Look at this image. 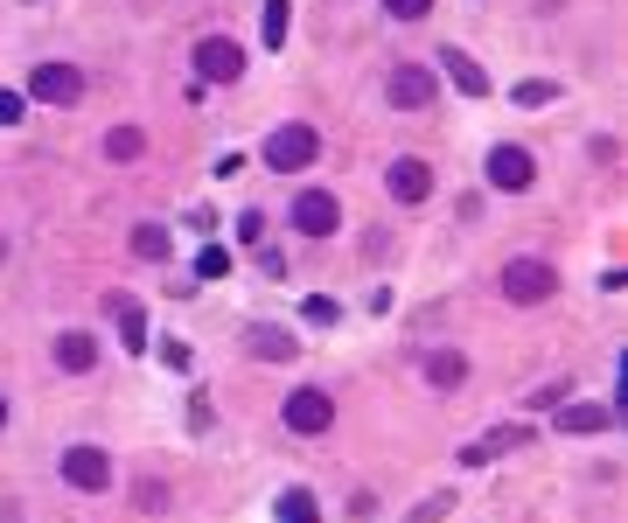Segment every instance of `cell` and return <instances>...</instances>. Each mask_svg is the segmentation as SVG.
Returning a JSON list of instances; mask_svg holds the SVG:
<instances>
[{"label":"cell","mask_w":628,"mask_h":523,"mask_svg":"<svg viewBox=\"0 0 628 523\" xmlns=\"http://www.w3.org/2000/svg\"><path fill=\"white\" fill-rule=\"evenodd\" d=\"M552 294H559V273L544 266V258H510V266H503V300L538 307V300H552Z\"/></svg>","instance_id":"cell-1"},{"label":"cell","mask_w":628,"mask_h":523,"mask_svg":"<svg viewBox=\"0 0 628 523\" xmlns=\"http://www.w3.org/2000/svg\"><path fill=\"white\" fill-rule=\"evenodd\" d=\"M245 77V49L230 36H203L196 42V85H238Z\"/></svg>","instance_id":"cell-2"},{"label":"cell","mask_w":628,"mask_h":523,"mask_svg":"<svg viewBox=\"0 0 628 523\" xmlns=\"http://www.w3.org/2000/svg\"><path fill=\"white\" fill-rule=\"evenodd\" d=\"M314 154H322V140H314V126H273V140H266V168H307Z\"/></svg>","instance_id":"cell-3"},{"label":"cell","mask_w":628,"mask_h":523,"mask_svg":"<svg viewBox=\"0 0 628 523\" xmlns=\"http://www.w3.org/2000/svg\"><path fill=\"white\" fill-rule=\"evenodd\" d=\"M63 482L98 495L105 482H112V461H105V447H63Z\"/></svg>","instance_id":"cell-4"},{"label":"cell","mask_w":628,"mask_h":523,"mask_svg":"<svg viewBox=\"0 0 628 523\" xmlns=\"http://www.w3.org/2000/svg\"><path fill=\"white\" fill-rule=\"evenodd\" d=\"M328 418H335V398H328V391H294V398H286V426H294V433H328Z\"/></svg>","instance_id":"cell-5"},{"label":"cell","mask_w":628,"mask_h":523,"mask_svg":"<svg viewBox=\"0 0 628 523\" xmlns=\"http://www.w3.org/2000/svg\"><path fill=\"white\" fill-rule=\"evenodd\" d=\"M384 189H391V203H426L433 196V168L426 161H391V175H384Z\"/></svg>","instance_id":"cell-6"},{"label":"cell","mask_w":628,"mask_h":523,"mask_svg":"<svg viewBox=\"0 0 628 523\" xmlns=\"http://www.w3.org/2000/svg\"><path fill=\"white\" fill-rule=\"evenodd\" d=\"M531 175L538 168H531V154H523V147H495L489 154V189H510L517 196V189H531Z\"/></svg>","instance_id":"cell-7"},{"label":"cell","mask_w":628,"mask_h":523,"mask_svg":"<svg viewBox=\"0 0 628 523\" xmlns=\"http://www.w3.org/2000/svg\"><path fill=\"white\" fill-rule=\"evenodd\" d=\"M391 105H405V112H426V105H433V70L399 63V70H391Z\"/></svg>","instance_id":"cell-8"},{"label":"cell","mask_w":628,"mask_h":523,"mask_svg":"<svg viewBox=\"0 0 628 523\" xmlns=\"http://www.w3.org/2000/svg\"><path fill=\"white\" fill-rule=\"evenodd\" d=\"M294 224L307 230V238H328V230L343 224V209H335V196H328V189H307V196L294 203Z\"/></svg>","instance_id":"cell-9"},{"label":"cell","mask_w":628,"mask_h":523,"mask_svg":"<svg viewBox=\"0 0 628 523\" xmlns=\"http://www.w3.org/2000/svg\"><path fill=\"white\" fill-rule=\"evenodd\" d=\"M29 91H36V98H42V105H70V98H77V91H85V77H77V70H70V63H42V70H36V77H29Z\"/></svg>","instance_id":"cell-10"},{"label":"cell","mask_w":628,"mask_h":523,"mask_svg":"<svg viewBox=\"0 0 628 523\" xmlns=\"http://www.w3.org/2000/svg\"><path fill=\"white\" fill-rule=\"evenodd\" d=\"M440 70H448V85H454V91H468V98H482V91H489L482 63L468 57V49H440Z\"/></svg>","instance_id":"cell-11"},{"label":"cell","mask_w":628,"mask_h":523,"mask_svg":"<svg viewBox=\"0 0 628 523\" xmlns=\"http://www.w3.org/2000/svg\"><path fill=\"white\" fill-rule=\"evenodd\" d=\"M523 440H531L523 426H495V433H482V440H475V447H461V461H468V467H482V461H495V454L523 447Z\"/></svg>","instance_id":"cell-12"},{"label":"cell","mask_w":628,"mask_h":523,"mask_svg":"<svg viewBox=\"0 0 628 523\" xmlns=\"http://www.w3.org/2000/svg\"><path fill=\"white\" fill-rule=\"evenodd\" d=\"M615 405H559V433H608Z\"/></svg>","instance_id":"cell-13"},{"label":"cell","mask_w":628,"mask_h":523,"mask_svg":"<svg viewBox=\"0 0 628 523\" xmlns=\"http://www.w3.org/2000/svg\"><path fill=\"white\" fill-rule=\"evenodd\" d=\"M105 314L119 322V343H126V349L147 343V335H140V300H134V294H105Z\"/></svg>","instance_id":"cell-14"},{"label":"cell","mask_w":628,"mask_h":523,"mask_svg":"<svg viewBox=\"0 0 628 523\" xmlns=\"http://www.w3.org/2000/svg\"><path fill=\"white\" fill-rule=\"evenodd\" d=\"M461 377H468V356H461V349H433V356H426V384L454 391Z\"/></svg>","instance_id":"cell-15"},{"label":"cell","mask_w":628,"mask_h":523,"mask_svg":"<svg viewBox=\"0 0 628 523\" xmlns=\"http://www.w3.org/2000/svg\"><path fill=\"white\" fill-rule=\"evenodd\" d=\"M57 363H63V371H91V363H98V343H91V335H57Z\"/></svg>","instance_id":"cell-16"},{"label":"cell","mask_w":628,"mask_h":523,"mask_svg":"<svg viewBox=\"0 0 628 523\" xmlns=\"http://www.w3.org/2000/svg\"><path fill=\"white\" fill-rule=\"evenodd\" d=\"M105 154H112V161H140L147 134H140V126H112V134H105Z\"/></svg>","instance_id":"cell-17"},{"label":"cell","mask_w":628,"mask_h":523,"mask_svg":"<svg viewBox=\"0 0 628 523\" xmlns=\"http://www.w3.org/2000/svg\"><path fill=\"white\" fill-rule=\"evenodd\" d=\"M252 349H258V356H294L301 343H294L286 328H252Z\"/></svg>","instance_id":"cell-18"},{"label":"cell","mask_w":628,"mask_h":523,"mask_svg":"<svg viewBox=\"0 0 628 523\" xmlns=\"http://www.w3.org/2000/svg\"><path fill=\"white\" fill-rule=\"evenodd\" d=\"M279 523H314V495L307 489H286L279 495Z\"/></svg>","instance_id":"cell-19"},{"label":"cell","mask_w":628,"mask_h":523,"mask_svg":"<svg viewBox=\"0 0 628 523\" xmlns=\"http://www.w3.org/2000/svg\"><path fill=\"white\" fill-rule=\"evenodd\" d=\"M134 251H140V258H168V230H161V224H140V230H134Z\"/></svg>","instance_id":"cell-20"},{"label":"cell","mask_w":628,"mask_h":523,"mask_svg":"<svg viewBox=\"0 0 628 523\" xmlns=\"http://www.w3.org/2000/svg\"><path fill=\"white\" fill-rule=\"evenodd\" d=\"M286 29H294V8H286V0H266V42L273 49L286 42Z\"/></svg>","instance_id":"cell-21"},{"label":"cell","mask_w":628,"mask_h":523,"mask_svg":"<svg viewBox=\"0 0 628 523\" xmlns=\"http://www.w3.org/2000/svg\"><path fill=\"white\" fill-rule=\"evenodd\" d=\"M230 273V251L224 245H203V258H196V279H224Z\"/></svg>","instance_id":"cell-22"},{"label":"cell","mask_w":628,"mask_h":523,"mask_svg":"<svg viewBox=\"0 0 628 523\" xmlns=\"http://www.w3.org/2000/svg\"><path fill=\"white\" fill-rule=\"evenodd\" d=\"M301 314H307V322H314V328H335V322H343V307H335L328 294H314V300H307Z\"/></svg>","instance_id":"cell-23"},{"label":"cell","mask_w":628,"mask_h":523,"mask_svg":"<svg viewBox=\"0 0 628 523\" xmlns=\"http://www.w3.org/2000/svg\"><path fill=\"white\" fill-rule=\"evenodd\" d=\"M510 98H517V105H552V98H559V85H544V77H531V85H517Z\"/></svg>","instance_id":"cell-24"},{"label":"cell","mask_w":628,"mask_h":523,"mask_svg":"<svg viewBox=\"0 0 628 523\" xmlns=\"http://www.w3.org/2000/svg\"><path fill=\"white\" fill-rule=\"evenodd\" d=\"M384 14H391V21H426L433 0H384Z\"/></svg>","instance_id":"cell-25"},{"label":"cell","mask_w":628,"mask_h":523,"mask_svg":"<svg viewBox=\"0 0 628 523\" xmlns=\"http://www.w3.org/2000/svg\"><path fill=\"white\" fill-rule=\"evenodd\" d=\"M448 510H454V495H426V503H419V510H412L405 523H440Z\"/></svg>","instance_id":"cell-26"},{"label":"cell","mask_w":628,"mask_h":523,"mask_svg":"<svg viewBox=\"0 0 628 523\" xmlns=\"http://www.w3.org/2000/svg\"><path fill=\"white\" fill-rule=\"evenodd\" d=\"M238 238H245V245L266 238V217H258V209H252V217H238Z\"/></svg>","instance_id":"cell-27"},{"label":"cell","mask_w":628,"mask_h":523,"mask_svg":"<svg viewBox=\"0 0 628 523\" xmlns=\"http://www.w3.org/2000/svg\"><path fill=\"white\" fill-rule=\"evenodd\" d=\"M566 391H572V384H544V391H531V405H538V412H544V405H566Z\"/></svg>","instance_id":"cell-28"},{"label":"cell","mask_w":628,"mask_h":523,"mask_svg":"<svg viewBox=\"0 0 628 523\" xmlns=\"http://www.w3.org/2000/svg\"><path fill=\"white\" fill-rule=\"evenodd\" d=\"M0 126H21V91H0Z\"/></svg>","instance_id":"cell-29"},{"label":"cell","mask_w":628,"mask_h":523,"mask_svg":"<svg viewBox=\"0 0 628 523\" xmlns=\"http://www.w3.org/2000/svg\"><path fill=\"white\" fill-rule=\"evenodd\" d=\"M0 426H8V398H0Z\"/></svg>","instance_id":"cell-30"}]
</instances>
